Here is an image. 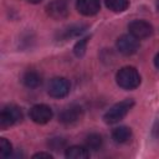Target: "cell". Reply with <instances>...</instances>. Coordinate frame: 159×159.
I'll return each mask as SVG.
<instances>
[{"label":"cell","instance_id":"6da1fadb","mask_svg":"<svg viewBox=\"0 0 159 159\" xmlns=\"http://www.w3.org/2000/svg\"><path fill=\"white\" fill-rule=\"evenodd\" d=\"M116 81L117 84L123 89H134L140 84V75L134 67L125 66L117 72Z\"/></svg>","mask_w":159,"mask_h":159},{"label":"cell","instance_id":"7a4b0ae2","mask_svg":"<svg viewBox=\"0 0 159 159\" xmlns=\"http://www.w3.org/2000/svg\"><path fill=\"white\" fill-rule=\"evenodd\" d=\"M134 106V101L132 98H127L123 99L118 103H116L114 106H112L103 116V120L107 124H114L117 122H119L120 119H123L127 113L132 109V107Z\"/></svg>","mask_w":159,"mask_h":159},{"label":"cell","instance_id":"3957f363","mask_svg":"<svg viewBox=\"0 0 159 159\" xmlns=\"http://www.w3.org/2000/svg\"><path fill=\"white\" fill-rule=\"evenodd\" d=\"M22 119V111L17 106L10 104L2 108L0 113V127L1 128H7L10 125H14L19 123Z\"/></svg>","mask_w":159,"mask_h":159},{"label":"cell","instance_id":"277c9868","mask_svg":"<svg viewBox=\"0 0 159 159\" xmlns=\"http://www.w3.org/2000/svg\"><path fill=\"white\" fill-rule=\"evenodd\" d=\"M117 50L125 56H130L134 55L138 50H139V40L135 39L133 35H122L120 37H118L117 40Z\"/></svg>","mask_w":159,"mask_h":159},{"label":"cell","instance_id":"5b68a950","mask_svg":"<svg viewBox=\"0 0 159 159\" xmlns=\"http://www.w3.org/2000/svg\"><path fill=\"white\" fill-rule=\"evenodd\" d=\"M47 92L53 98H63L70 93V82L65 77H55L50 81Z\"/></svg>","mask_w":159,"mask_h":159},{"label":"cell","instance_id":"8992f818","mask_svg":"<svg viewBox=\"0 0 159 159\" xmlns=\"http://www.w3.org/2000/svg\"><path fill=\"white\" fill-rule=\"evenodd\" d=\"M83 117V109L81 106L77 104H72L67 108H65L60 114H58V120L65 124V125H71L77 123L78 120H81V118Z\"/></svg>","mask_w":159,"mask_h":159},{"label":"cell","instance_id":"52a82bcc","mask_svg":"<svg viewBox=\"0 0 159 159\" xmlns=\"http://www.w3.org/2000/svg\"><path fill=\"white\" fill-rule=\"evenodd\" d=\"M128 30H129V34L133 35L138 40L147 39V37L152 36V34H153V26L148 21H144V20L132 21L128 25Z\"/></svg>","mask_w":159,"mask_h":159},{"label":"cell","instance_id":"ba28073f","mask_svg":"<svg viewBox=\"0 0 159 159\" xmlns=\"http://www.w3.org/2000/svg\"><path fill=\"white\" fill-rule=\"evenodd\" d=\"M46 12L53 20H62L68 16L70 9L65 0H53L46 6Z\"/></svg>","mask_w":159,"mask_h":159},{"label":"cell","instance_id":"9c48e42d","mask_svg":"<svg viewBox=\"0 0 159 159\" xmlns=\"http://www.w3.org/2000/svg\"><path fill=\"white\" fill-rule=\"evenodd\" d=\"M30 118L37 124H46L52 118V109L47 104H35L30 109Z\"/></svg>","mask_w":159,"mask_h":159},{"label":"cell","instance_id":"30bf717a","mask_svg":"<svg viewBox=\"0 0 159 159\" xmlns=\"http://www.w3.org/2000/svg\"><path fill=\"white\" fill-rule=\"evenodd\" d=\"M76 9L84 16H93L101 10L99 0H77Z\"/></svg>","mask_w":159,"mask_h":159},{"label":"cell","instance_id":"8fae6325","mask_svg":"<svg viewBox=\"0 0 159 159\" xmlns=\"http://www.w3.org/2000/svg\"><path fill=\"white\" fill-rule=\"evenodd\" d=\"M87 30V26L83 24H75V25H70L67 26L65 30H62L60 32V37L62 40H68L71 37L75 36H80L81 34H83Z\"/></svg>","mask_w":159,"mask_h":159},{"label":"cell","instance_id":"7c38bea8","mask_svg":"<svg viewBox=\"0 0 159 159\" xmlns=\"http://www.w3.org/2000/svg\"><path fill=\"white\" fill-rule=\"evenodd\" d=\"M22 83L27 88H37L42 83V77L36 71H26L22 76Z\"/></svg>","mask_w":159,"mask_h":159},{"label":"cell","instance_id":"4fadbf2b","mask_svg":"<svg viewBox=\"0 0 159 159\" xmlns=\"http://www.w3.org/2000/svg\"><path fill=\"white\" fill-rule=\"evenodd\" d=\"M65 155L68 159H86L89 157V150L86 147L72 145V147H68L66 149Z\"/></svg>","mask_w":159,"mask_h":159},{"label":"cell","instance_id":"5bb4252c","mask_svg":"<svg viewBox=\"0 0 159 159\" xmlns=\"http://www.w3.org/2000/svg\"><path fill=\"white\" fill-rule=\"evenodd\" d=\"M132 137V130L129 127H125V125H120V127H117L113 132H112V138L116 143H125L130 139Z\"/></svg>","mask_w":159,"mask_h":159},{"label":"cell","instance_id":"9a60e30c","mask_svg":"<svg viewBox=\"0 0 159 159\" xmlns=\"http://www.w3.org/2000/svg\"><path fill=\"white\" fill-rule=\"evenodd\" d=\"M103 145V138L98 133H91L86 138V148L88 150H98Z\"/></svg>","mask_w":159,"mask_h":159},{"label":"cell","instance_id":"2e32d148","mask_svg":"<svg viewBox=\"0 0 159 159\" xmlns=\"http://www.w3.org/2000/svg\"><path fill=\"white\" fill-rule=\"evenodd\" d=\"M104 2L106 6L114 12H122L129 6V0H104Z\"/></svg>","mask_w":159,"mask_h":159},{"label":"cell","instance_id":"e0dca14e","mask_svg":"<svg viewBox=\"0 0 159 159\" xmlns=\"http://www.w3.org/2000/svg\"><path fill=\"white\" fill-rule=\"evenodd\" d=\"M88 40L89 37H84L80 41L76 42L75 47H73V52L77 57H82L84 53H86V48H87V43H88Z\"/></svg>","mask_w":159,"mask_h":159},{"label":"cell","instance_id":"ac0fdd59","mask_svg":"<svg viewBox=\"0 0 159 159\" xmlns=\"http://www.w3.org/2000/svg\"><path fill=\"white\" fill-rule=\"evenodd\" d=\"M11 152H12L11 143L7 139L1 138L0 139V155L4 157V158H7V157L11 155Z\"/></svg>","mask_w":159,"mask_h":159},{"label":"cell","instance_id":"d6986e66","mask_svg":"<svg viewBox=\"0 0 159 159\" xmlns=\"http://www.w3.org/2000/svg\"><path fill=\"white\" fill-rule=\"evenodd\" d=\"M65 144H66V142H65L62 138H52V139H50V142H48V147H50L51 149H53V150H60V149H62V148L65 147Z\"/></svg>","mask_w":159,"mask_h":159},{"label":"cell","instance_id":"ffe728a7","mask_svg":"<svg viewBox=\"0 0 159 159\" xmlns=\"http://www.w3.org/2000/svg\"><path fill=\"white\" fill-rule=\"evenodd\" d=\"M32 158H46V159H52V154L51 153H46V152H40L32 155Z\"/></svg>","mask_w":159,"mask_h":159},{"label":"cell","instance_id":"44dd1931","mask_svg":"<svg viewBox=\"0 0 159 159\" xmlns=\"http://www.w3.org/2000/svg\"><path fill=\"white\" fill-rule=\"evenodd\" d=\"M154 65H155V67L159 70V52L157 53V56H155V58H154Z\"/></svg>","mask_w":159,"mask_h":159},{"label":"cell","instance_id":"7402d4cb","mask_svg":"<svg viewBox=\"0 0 159 159\" xmlns=\"http://www.w3.org/2000/svg\"><path fill=\"white\" fill-rule=\"evenodd\" d=\"M27 2H30V4H40L42 0H26Z\"/></svg>","mask_w":159,"mask_h":159},{"label":"cell","instance_id":"603a6c76","mask_svg":"<svg viewBox=\"0 0 159 159\" xmlns=\"http://www.w3.org/2000/svg\"><path fill=\"white\" fill-rule=\"evenodd\" d=\"M157 9H158V11H159V0H157Z\"/></svg>","mask_w":159,"mask_h":159}]
</instances>
